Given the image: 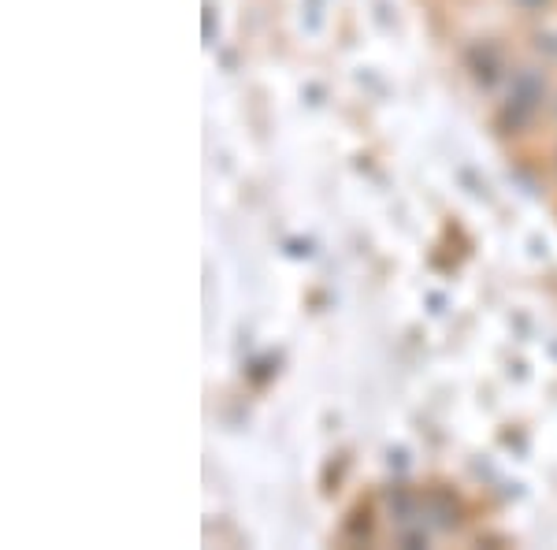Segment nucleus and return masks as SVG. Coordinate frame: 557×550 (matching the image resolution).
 <instances>
[{
    "mask_svg": "<svg viewBox=\"0 0 557 550\" xmlns=\"http://www.w3.org/2000/svg\"><path fill=\"white\" fill-rule=\"evenodd\" d=\"M528 4H535V0H528Z\"/></svg>",
    "mask_w": 557,
    "mask_h": 550,
    "instance_id": "nucleus-1",
    "label": "nucleus"
}]
</instances>
